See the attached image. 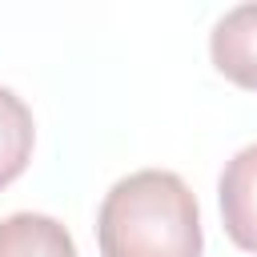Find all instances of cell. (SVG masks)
<instances>
[{"instance_id": "4", "label": "cell", "mask_w": 257, "mask_h": 257, "mask_svg": "<svg viewBox=\"0 0 257 257\" xmlns=\"http://www.w3.org/2000/svg\"><path fill=\"white\" fill-rule=\"evenodd\" d=\"M0 257H80L72 233L48 213H12L0 221Z\"/></svg>"}, {"instance_id": "3", "label": "cell", "mask_w": 257, "mask_h": 257, "mask_svg": "<svg viewBox=\"0 0 257 257\" xmlns=\"http://www.w3.org/2000/svg\"><path fill=\"white\" fill-rule=\"evenodd\" d=\"M209 56L225 80L257 92V4H237L213 24Z\"/></svg>"}, {"instance_id": "5", "label": "cell", "mask_w": 257, "mask_h": 257, "mask_svg": "<svg viewBox=\"0 0 257 257\" xmlns=\"http://www.w3.org/2000/svg\"><path fill=\"white\" fill-rule=\"evenodd\" d=\"M32 145H36V120L32 108L0 84V189H8L32 161Z\"/></svg>"}, {"instance_id": "2", "label": "cell", "mask_w": 257, "mask_h": 257, "mask_svg": "<svg viewBox=\"0 0 257 257\" xmlns=\"http://www.w3.org/2000/svg\"><path fill=\"white\" fill-rule=\"evenodd\" d=\"M217 201L229 241L245 253H257V141L225 161L217 181Z\"/></svg>"}, {"instance_id": "1", "label": "cell", "mask_w": 257, "mask_h": 257, "mask_svg": "<svg viewBox=\"0 0 257 257\" xmlns=\"http://www.w3.org/2000/svg\"><path fill=\"white\" fill-rule=\"evenodd\" d=\"M100 257H201V205L169 169L120 177L96 213Z\"/></svg>"}]
</instances>
